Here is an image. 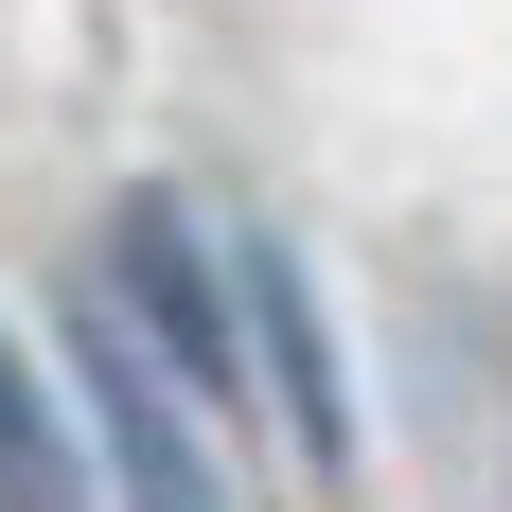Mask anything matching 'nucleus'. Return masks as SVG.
Segmentation results:
<instances>
[{"mask_svg":"<svg viewBox=\"0 0 512 512\" xmlns=\"http://www.w3.org/2000/svg\"><path fill=\"white\" fill-rule=\"evenodd\" d=\"M0 512H89V442H71V407L36 389L18 336H0Z\"/></svg>","mask_w":512,"mask_h":512,"instance_id":"nucleus-4","label":"nucleus"},{"mask_svg":"<svg viewBox=\"0 0 512 512\" xmlns=\"http://www.w3.org/2000/svg\"><path fill=\"white\" fill-rule=\"evenodd\" d=\"M230 318H248V354H265V407H283V442L301 460H354V407H336V336H318V283L301 248H230Z\"/></svg>","mask_w":512,"mask_h":512,"instance_id":"nucleus-3","label":"nucleus"},{"mask_svg":"<svg viewBox=\"0 0 512 512\" xmlns=\"http://www.w3.org/2000/svg\"><path fill=\"white\" fill-rule=\"evenodd\" d=\"M89 301H106V336H124L177 407H230V389H248L230 265L195 248V212H177V195H124V212H106V283H89Z\"/></svg>","mask_w":512,"mask_h":512,"instance_id":"nucleus-1","label":"nucleus"},{"mask_svg":"<svg viewBox=\"0 0 512 512\" xmlns=\"http://www.w3.org/2000/svg\"><path fill=\"white\" fill-rule=\"evenodd\" d=\"M71 389H89V442H106V495H124V512H230V477H212L195 407H177V389L106 336V301L71 318Z\"/></svg>","mask_w":512,"mask_h":512,"instance_id":"nucleus-2","label":"nucleus"}]
</instances>
